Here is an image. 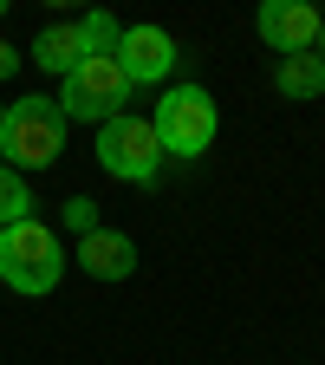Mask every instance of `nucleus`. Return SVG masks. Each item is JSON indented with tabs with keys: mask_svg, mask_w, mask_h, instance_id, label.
<instances>
[{
	"mask_svg": "<svg viewBox=\"0 0 325 365\" xmlns=\"http://www.w3.org/2000/svg\"><path fill=\"white\" fill-rule=\"evenodd\" d=\"M65 267H72V261H65L59 235H53L39 215L0 228V281H7L14 294H53V287L65 281Z\"/></svg>",
	"mask_w": 325,
	"mask_h": 365,
	"instance_id": "nucleus-1",
	"label": "nucleus"
},
{
	"mask_svg": "<svg viewBox=\"0 0 325 365\" xmlns=\"http://www.w3.org/2000/svg\"><path fill=\"white\" fill-rule=\"evenodd\" d=\"M312 53H319V59H325V20H319V46H312Z\"/></svg>",
	"mask_w": 325,
	"mask_h": 365,
	"instance_id": "nucleus-15",
	"label": "nucleus"
},
{
	"mask_svg": "<svg viewBox=\"0 0 325 365\" xmlns=\"http://www.w3.org/2000/svg\"><path fill=\"white\" fill-rule=\"evenodd\" d=\"M0 157H7L14 176L53 170L65 157V118H59V105L39 98V91H33V98H14L7 105V124H0Z\"/></svg>",
	"mask_w": 325,
	"mask_h": 365,
	"instance_id": "nucleus-2",
	"label": "nucleus"
},
{
	"mask_svg": "<svg viewBox=\"0 0 325 365\" xmlns=\"http://www.w3.org/2000/svg\"><path fill=\"white\" fill-rule=\"evenodd\" d=\"M72 26H78L85 59H111V53H117V33H124V26H117L111 14H91V20H72Z\"/></svg>",
	"mask_w": 325,
	"mask_h": 365,
	"instance_id": "nucleus-11",
	"label": "nucleus"
},
{
	"mask_svg": "<svg viewBox=\"0 0 325 365\" xmlns=\"http://www.w3.org/2000/svg\"><path fill=\"white\" fill-rule=\"evenodd\" d=\"M0 124H7V98H0Z\"/></svg>",
	"mask_w": 325,
	"mask_h": 365,
	"instance_id": "nucleus-16",
	"label": "nucleus"
},
{
	"mask_svg": "<svg viewBox=\"0 0 325 365\" xmlns=\"http://www.w3.org/2000/svg\"><path fill=\"white\" fill-rule=\"evenodd\" d=\"M319 20H325V14H312L306 0H267V7L254 14L260 39H267L280 59H293V53H312V46H319Z\"/></svg>",
	"mask_w": 325,
	"mask_h": 365,
	"instance_id": "nucleus-7",
	"label": "nucleus"
},
{
	"mask_svg": "<svg viewBox=\"0 0 325 365\" xmlns=\"http://www.w3.org/2000/svg\"><path fill=\"white\" fill-rule=\"evenodd\" d=\"M273 85H280V98H293V105H312L319 91H325V59H319V53H293V59H280Z\"/></svg>",
	"mask_w": 325,
	"mask_h": 365,
	"instance_id": "nucleus-9",
	"label": "nucleus"
},
{
	"mask_svg": "<svg viewBox=\"0 0 325 365\" xmlns=\"http://www.w3.org/2000/svg\"><path fill=\"white\" fill-rule=\"evenodd\" d=\"M20 59H26L20 46H7V39H0V78H14V72H20Z\"/></svg>",
	"mask_w": 325,
	"mask_h": 365,
	"instance_id": "nucleus-14",
	"label": "nucleus"
},
{
	"mask_svg": "<svg viewBox=\"0 0 325 365\" xmlns=\"http://www.w3.org/2000/svg\"><path fill=\"white\" fill-rule=\"evenodd\" d=\"M33 59H39V72H72L78 59H85V46H78V26L72 20H59V26H46L39 33V46H33Z\"/></svg>",
	"mask_w": 325,
	"mask_h": 365,
	"instance_id": "nucleus-10",
	"label": "nucleus"
},
{
	"mask_svg": "<svg viewBox=\"0 0 325 365\" xmlns=\"http://www.w3.org/2000/svg\"><path fill=\"white\" fill-rule=\"evenodd\" d=\"M117 66L130 85H163L176 72V39L163 26H124L117 33Z\"/></svg>",
	"mask_w": 325,
	"mask_h": 365,
	"instance_id": "nucleus-6",
	"label": "nucleus"
},
{
	"mask_svg": "<svg viewBox=\"0 0 325 365\" xmlns=\"http://www.w3.org/2000/svg\"><path fill=\"white\" fill-rule=\"evenodd\" d=\"M150 130H156V144H163V157H208V144H215V130H221V111H215V98L202 85H169L163 91V105L150 111Z\"/></svg>",
	"mask_w": 325,
	"mask_h": 365,
	"instance_id": "nucleus-4",
	"label": "nucleus"
},
{
	"mask_svg": "<svg viewBox=\"0 0 325 365\" xmlns=\"http://www.w3.org/2000/svg\"><path fill=\"white\" fill-rule=\"evenodd\" d=\"M130 78H124V66H117V53L111 59H78L65 78H59V118L72 124H111V118H124V105H130Z\"/></svg>",
	"mask_w": 325,
	"mask_h": 365,
	"instance_id": "nucleus-3",
	"label": "nucleus"
},
{
	"mask_svg": "<svg viewBox=\"0 0 325 365\" xmlns=\"http://www.w3.org/2000/svg\"><path fill=\"white\" fill-rule=\"evenodd\" d=\"M91 281H130L137 274V242L124 235V228H91V235H78V255H72Z\"/></svg>",
	"mask_w": 325,
	"mask_h": 365,
	"instance_id": "nucleus-8",
	"label": "nucleus"
},
{
	"mask_svg": "<svg viewBox=\"0 0 325 365\" xmlns=\"http://www.w3.org/2000/svg\"><path fill=\"white\" fill-rule=\"evenodd\" d=\"M65 228H72V235H91V228H98V202H91V196H72L65 202Z\"/></svg>",
	"mask_w": 325,
	"mask_h": 365,
	"instance_id": "nucleus-13",
	"label": "nucleus"
},
{
	"mask_svg": "<svg viewBox=\"0 0 325 365\" xmlns=\"http://www.w3.org/2000/svg\"><path fill=\"white\" fill-rule=\"evenodd\" d=\"M98 163H105L117 182H150V176L163 170V144H156L150 118L124 111V118L98 124Z\"/></svg>",
	"mask_w": 325,
	"mask_h": 365,
	"instance_id": "nucleus-5",
	"label": "nucleus"
},
{
	"mask_svg": "<svg viewBox=\"0 0 325 365\" xmlns=\"http://www.w3.org/2000/svg\"><path fill=\"white\" fill-rule=\"evenodd\" d=\"M26 215H33V190H26V176L0 170V228H14V222H26Z\"/></svg>",
	"mask_w": 325,
	"mask_h": 365,
	"instance_id": "nucleus-12",
	"label": "nucleus"
}]
</instances>
